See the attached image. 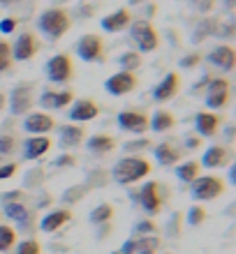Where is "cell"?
<instances>
[{
    "label": "cell",
    "instance_id": "33",
    "mask_svg": "<svg viewBox=\"0 0 236 254\" xmlns=\"http://www.w3.org/2000/svg\"><path fill=\"white\" fill-rule=\"evenodd\" d=\"M206 217H209V213H206V208L202 206V203H195V206H190L188 210V224L190 227H202L204 222H206Z\"/></svg>",
    "mask_w": 236,
    "mask_h": 254
},
{
    "label": "cell",
    "instance_id": "35",
    "mask_svg": "<svg viewBox=\"0 0 236 254\" xmlns=\"http://www.w3.org/2000/svg\"><path fill=\"white\" fill-rule=\"evenodd\" d=\"M14 254H42V245L33 238H26V241L16 243V252Z\"/></svg>",
    "mask_w": 236,
    "mask_h": 254
},
{
    "label": "cell",
    "instance_id": "46",
    "mask_svg": "<svg viewBox=\"0 0 236 254\" xmlns=\"http://www.w3.org/2000/svg\"><path fill=\"white\" fill-rule=\"evenodd\" d=\"M223 2V7L227 9V12H234V5H236V0H220Z\"/></svg>",
    "mask_w": 236,
    "mask_h": 254
},
{
    "label": "cell",
    "instance_id": "22",
    "mask_svg": "<svg viewBox=\"0 0 236 254\" xmlns=\"http://www.w3.org/2000/svg\"><path fill=\"white\" fill-rule=\"evenodd\" d=\"M153 155H156V160L160 167H176V164H181V160H183V150L178 146H174L171 141L157 143V146L153 148Z\"/></svg>",
    "mask_w": 236,
    "mask_h": 254
},
{
    "label": "cell",
    "instance_id": "37",
    "mask_svg": "<svg viewBox=\"0 0 236 254\" xmlns=\"http://www.w3.org/2000/svg\"><path fill=\"white\" fill-rule=\"evenodd\" d=\"M77 164V157L72 153H61L58 157L54 160V167L56 169H63V167H75Z\"/></svg>",
    "mask_w": 236,
    "mask_h": 254
},
{
    "label": "cell",
    "instance_id": "13",
    "mask_svg": "<svg viewBox=\"0 0 236 254\" xmlns=\"http://www.w3.org/2000/svg\"><path fill=\"white\" fill-rule=\"evenodd\" d=\"M139 206H142V210L146 215H157L162 210V194H160V183L156 181H149L146 185H144L142 190H139Z\"/></svg>",
    "mask_w": 236,
    "mask_h": 254
},
{
    "label": "cell",
    "instance_id": "9",
    "mask_svg": "<svg viewBox=\"0 0 236 254\" xmlns=\"http://www.w3.org/2000/svg\"><path fill=\"white\" fill-rule=\"evenodd\" d=\"M137 86H139L137 74L135 72H123V69H118V72L111 74V76L104 81V90H107L111 97H125V95L135 93Z\"/></svg>",
    "mask_w": 236,
    "mask_h": 254
},
{
    "label": "cell",
    "instance_id": "25",
    "mask_svg": "<svg viewBox=\"0 0 236 254\" xmlns=\"http://www.w3.org/2000/svg\"><path fill=\"white\" fill-rule=\"evenodd\" d=\"M174 127H176V118L167 109H160L153 116H149V129H153V132L164 134V132H171Z\"/></svg>",
    "mask_w": 236,
    "mask_h": 254
},
{
    "label": "cell",
    "instance_id": "21",
    "mask_svg": "<svg viewBox=\"0 0 236 254\" xmlns=\"http://www.w3.org/2000/svg\"><path fill=\"white\" fill-rule=\"evenodd\" d=\"M223 125V116L213 114V111H199L195 116V129H197V136H213V134L220 129Z\"/></svg>",
    "mask_w": 236,
    "mask_h": 254
},
{
    "label": "cell",
    "instance_id": "42",
    "mask_svg": "<svg viewBox=\"0 0 236 254\" xmlns=\"http://www.w3.org/2000/svg\"><path fill=\"white\" fill-rule=\"evenodd\" d=\"M135 231H137V234H144V236H153V231H156V222H153V220L137 222Z\"/></svg>",
    "mask_w": 236,
    "mask_h": 254
},
{
    "label": "cell",
    "instance_id": "50",
    "mask_svg": "<svg viewBox=\"0 0 236 254\" xmlns=\"http://www.w3.org/2000/svg\"><path fill=\"white\" fill-rule=\"evenodd\" d=\"M54 2H58V5H61V2H68V0H54Z\"/></svg>",
    "mask_w": 236,
    "mask_h": 254
},
{
    "label": "cell",
    "instance_id": "32",
    "mask_svg": "<svg viewBox=\"0 0 236 254\" xmlns=\"http://www.w3.org/2000/svg\"><path fill=\"white\" fill-rule=\"evenodd\" d=\"M160 248V238L157 236H144L137 241V250L135 254H156Z\"/></svg>",
    "mask_w": 236,
    "mask_h": 254
},
{
    "label": "cell",
    "instance_id": "41",
    "mask_svg": "<svg viewBox=\"0 0 236 254\" xmlns=\"http://www.w3.org/2000/svg\"><path fill=\"white\" fill-rule=\"evenodd\" d=\"M16 171H19V164H14V162L0 164V181H7V178H12V176H16Z\"/></svg>",
    "mask_w": 236,
    "mask_h": 254
},
{
    "label": "cell",
    "instance_id": "39",
    "mask_svg": "<svg viewBox=\"0 0 236 254\" xmlns=\"http://www.w3.org/2000/svg\"><path fill=\"white\" fill-rule=\"evenodd\" d=\"M16 26H19V21L14 19V16H5V19H0V33L2 35H9L16 30Z\"/></svg>",
    "mask_w": 236,
    "mask_h": 254
},
{
    "label": "cell",
    "instance_id": "14",
    "mask_svg": "<svg viewBox=\"0 0 236 254\" xmlns=\"http://www.w3.org/2000/svg\"><path fill=\"white\" fill-rule=\"evenodd\" d=\"M97 116H100V104L95 100H88V97L75 100L70 104V111H68L70 123H90Z\"/></svg>",
    "mask_w": 236,
    "mask_h": 254
},
{
    "label": "cell",
    "instance_id": "26",
    "mask_svg": "<svg viewBox=\"0 0 236 254\" xmlns=\"http://www.w3.org/2000/svg\"><path fill=\"white\" fill-rule=\"evenodd\" d=\"M116 146H118V143H116V139H114V136H109V134H93V136L86 141V148L90 150V153H95V155L111 153Z\"/></svg>",
    "mask_w": 236,
    "mask_h": 254
},
{
    "label": "cell",
    "instance_id": "29",
    "mask_svg": "<svg viewBox=\"0 0 236 254\" xmlns=\"http://www.w3.org/2000/svg\"><path fill=\"white\" fill-rule=\"evenodd\" d=\"M2 213H5L12 222H19V224H23V222L28 220V213H30V210H28V208L23 206L21 201H9V203H2Z\"/></svg>",
    "mask_w": 236,
    "mask_h": 254
},
{
    "label": "cell",
    "instance_id": "49",
    "mask_svg": "<svg viewBox=\"0 0 236 254\" xmlns=\"http://www.w3.org/2000/svg\"><path fill=\"white\" fill-rule=\"evenodd\" d=\"M14 2H21V0H0V5H14Z\"/></svg>",
    "mask_w": 236,
    "mask_h": 254
},
{
    "label": "cell",
    "instance_id": "11",
    "mask_svg": "<svg viewBox=\"0 0 236 254\" xmlns=\"http://www.w3.org/2000/svg\"><path fill=\"white\" fill-rule=\"evenodd\" d=\"M9 47H12V58L14 61H19V63H26V61H30V58H35V56L40 54V40H37L35 33H30V30L19 33L16 42L9 44Z\"/></svg>",
    "mask_w": 236,
    "mask_h": 254
},
{
    "label": "cell",
    "instance_id": "7",
    "mask_svg": "<svg viewBox=\"0 0 236 254\" xmlns=\"http://www.w3.org/2000/svg\"><path fill=\"white\" fill-rule=\"evenodd\" d=\"M190 185H192L190 192H192L195 201H202V203L204 201H213L225 194V181L218 178V176H199V178L192 181Z\"/></svg>",
    "mask_w": 236,
    "mask_h": 254
},
{
    "label": "cell",
    "instance_id": "18",
    "mask_svg": "<svg viewBox=\"0 0 236 254\" xmlns=\"http://www.w3.org/2000/svg\"><path fill=\"white\" fill-rule=\"evenodd\" d=\"M130 23H132V12H130L128 7H121V9H116V12L107 14V16H102L100 26L104 33H123V30H128Z\"/></svg>",
    "mask_w": 236,
    "mask_h": 254
},
{
    "label": "cell",
    "instance_id": "15",
    "mask_svg": "<svg viewBox=\"0 0 236 254\" xmlns=\"http://www.w3.org/2000/svg\"><path fill=\"white\" fill-rule=\"evenodd\" d=\"M40 102V107L44 111H61V109L70 107L72 102H75V93L72 90H44V93L37 97Z\"/></svg>",
    "mask_w": 236,
    "mask_h": 254
},
{
    "label": "cell",
    "instance_id": "2",
    "mask_svg": "<svg viewBox=\"0 0 236 254\" xmlns=\"http://www.w3.org/2000/svg\"><path fill=\"white\" fill-rule=\"evenodd\" d=\"M70 28H72V16L63 7H49L37 16V30L51 42L63 40Z\"/></svg>",
    "mask_w": 236,
    "mask_h": 254
},
{
    "label": "cell",
    "instance_id": "48",
    "mask_svg": "<svg viewBox=\"0 0 236 254\" xmlns=\"http://www.w3.org/2000/svg\"><path fill=\"white\" fill-rule=\"evenodd\" d=\"M227 139H234V125H227Z\"/></svg>",
    "mask_w": 236,
    "mask_h": 254
},
{
    "label": "cell",
    "instance_id": "30",
    "mask_svg": "<svg viewBox=\"0 0 236 254\" xmlns=\"http://www.w3.org/2000/svg\"><path fill=\"white\" fill-rule=\"evenodd\" d=\"M116 63H118V67H121L123 72H137V69L144 65L139 51H125V54L118 56V61Z\"/></svg>",
    "mask_w": 236,
    "mask_h": 254
},
{
    "label": "cell",
    "instance_id": "4",
    "mask_svg": "<svg viewBox=\"0 0 236 254\" xmlns=\"http://www.w3.org/2000/svg\"><path fill=\"white\" fill-rule=\"evenodd\" d=\"M44 74L51 83H70L75 79V61L70 54H56L44 63Z\"/></svg>",
    "mask_w": 236,
    "mask_h": 254
},
{
    "label": "cell",
    "instance_id": "3",
    "mask_svg": "<svg viewBox=\"0 0 236 254\" xmlns=\"http://www.w3.org/2000/svg\"><path fill=\"white\" fill-rule=\"evenodd\" d=\"M130 37H132L139 54H153L160 47V35H157V30L153 28L151 21H132L130 23Z\"/></svg>",
    "mask_w": 236,
    "mask_h": 254
},
{
    "label": "cell",
    "instance_id": "1",
    "mask_svg": "<svg viewBox=\"0 0 236 254\" xmlns=\"http://www.w3.org/2000/svg\"><path fill=\"white\" fill-rule=\"evenodd\" d=\"M153 171V164H151L146 157H139V155H125L114 164L111 169V178H114L118 185H135V183L144 181L146 176H151Z\"/></svg>",
    "mask_w": 236,
    "mask_h": 254
},
{
    "label": "cell",
    "instance_id": "38",
    "mask_svg": "<svg viewBox=\"0 0 236 254\" xmlns=\"http://www.w3.org/2000/svg\"><path fill=\"white\" fill-rule=\"evenodd\" d=\"M190 5L195 7L199 14H209L216 7V0H190Z\"/></svg>",
    "mask_w": 236,
    "mask_h": 254
},
{
    "label": "cell",
    "instance_id": "34",
    "mask_svg": "<svg viewBox=\"0 0 236 254\" xmlns=\"http://www.w3.org/2000/svg\"><path fill=\"white\" fill-rule=\"evenodd\" d=\"M12 65H14L12 47H9V42L0 40V74H7L12 69Z\"/></svg>",
    "mask_w": 236,
    "mask_h": 254
},
{
    "label": "cell",
    "instance_id": "44",
    "mask_svg": "<svg viewBox=\"0 0 236 254\" xmlns=\"http://www.w3.org/2000/svg\"><path fill=\"white\" fill-rule=\"evenodd\" d=\"M135 250H137V241H135V238H128V241L121 245V254H135Z\"/></svg>",
    "mask_w": 236,
    "mask_h": 254
},
{
    "label": "cell",
    "instance_id": "17",
    "mask_svg": "<svg viewBox=\"0 0 236 254\" xmlns=\"http://www.w3.org/2000/svg\"><path fill=\"white\" fill-rule=\"evenodd\" d=\"M178 90H181V76H178V72H167L164 79L153 88V100L160 102V104L162 102H171L178 95Z\"/></svg>",
    "mask_w": 236,
    "mask_h": 254
},
{
    "label": "cell",
    "instance_id": "52",
    "mask_svg": "<svg viewBox=\"0 0 236 254\" xmlns=\"http://www.w3.org/2000/svg\"><path fill=\"white\" fill-rule=\"evenodd\" d=\"M0 164H2V160H0Z\"/></svg>",
    "mask_w": 236,
    "mask_h": 254
},
{
    "label": "cell",
    "instance_id": "45",
    "mask_svg": "<svg viewBox=\"0 0 236 254\" xmlns=\"http://www.w3.org/2000/svg\"><path fill=\"white\" fill-rule=\"evenodd\" d=\"M2 203H9V201H23V192H7L0 196Z\"/></svg>",
    "mask_w": 236,
    "mask_h": 254
},
{
    "label": "cell",
    "instance_id": "47",
    "mask_svg": "<svg viewBox=\"0 0 236 254\" xmlns=\"http://www.w3.org/2000/svg\"><path fill=\"white\" fill-rule=\"evenodd\" d=\"M7 107V95L5 93H0V111Z\"/></svg>",
    "mask_w": 236,
    "mask_h": 254
},
{
    "label": "cell",
    "instance_id": "51",
    "mask_svg": "<svg viewBox=\"0 0 236 254\" xmlns=\"http://www.w3.org/2000/svg\"><path fill=\"white\" fill-rule=\"evenodd\" d=\"M162 254H171V252H162Z\"/></svg>",
    "mask_w": 236,
    "mask_h": 254
},
{
    "label": "cell",
    "instance_id": "19",
    "mask_svg": "<svg viewBox=\"0 0 236 254\" xmlns=\"http://www.w3.org/2000/svg\"><path fill=\"white\" fill-rule=\"evenodd\" d=\"M232 162V150L225 146H209L202 155V164L204 169H223Z\"/></svg>",
    "mask_w": 236,
    "mask_h": 254
},
{
    "label": "cell",
    "instance_id": "16",
    "mask_svg": "<svg viewBox=\"0 0 236 254\" xmlns=\"http://www.w3.org/2000/svg\"><path fill=\"white\" fill-rule=\"evenodd\" d=\"M206 61L211 63L213 67H218L220 72H234V65H236V54H234V47L232 44H218L209 51V58Z\"/></svg>",
    "mask_w": 236,
    "mask_h": 254
},
{
    "label": "cell",
    "instance_id": "12",
    "mask_svg": "<svg viewBox=\"0 0 236 254\" xmlns=\"http://www.w3.org/2000/svg\"><path fill=\"white\" fill-rule=\"evenodd\" d=\"M23 129L33 136H42L56 129V118L49 116V111H30L23 118Z\"/></svg>",
    "mask_w": 236,
    "mask_h": 254
},
{
    "label": "cell",
    "instance_id": "5",
    "mask_svg": "<svg viewBox=\"0 0 236 254\" xmlns=\"http://www.w3.org/2000/svg\"><path fill=\"white\" fill-rule=\"evenodd\" d=\"M7 107L12 116H26L35 107V83H16L7 97Z\"/></svg>",
    "mask_w": 236,
    "mask_h": 254
},
{
    "label": "cell",
    "instance_id": "20",
    "mask_svg": "<svg viewBox=\"0 0 236 254\" xmlns=\"http://www.w3.org/2000/svg\"><path fill=\"white\" fill-rule=\"evenodd\" d=\"M61 136H58V146L63 150H75L83 143V136H86V129L81 125H75V123H68V125H63L61 129Z\"/></svg>",
    "mask_w": 236,
    "mask_h": 254
},
{
    "label": "cell",
    "instance_id": "31",
    "mask_svg": "<svg viewBox=\"0 0 236 254\" xmlns=\"http://www.w3.org/2000/svg\"><path fill=\"white\" fill-rule=\"evenodd\" d=\"M16 243H19V236H16L14 227H9V224H0V254L9 252Z\"/></svg>",
    "mask_w": 236,
    "mask_h": 254
},
{
    "label": "cell",
    "instance_id": "40",
    "mask_svg": "<svg viewBox=\"0 0 236 254\" xmlns=\"http://www.w3.org/2000/svg\"><path fill=\"white\" fill-rule=\"evenodd\" d=\"M199 63H202V56L199 54H188V56H183L178 65H181L183 69H192V67H197Z\"/></svg>",
    "mask_w": 236,
    "mask_h": 254
},
{
    "label": "cell",
    "instance_id": "10",
    "mask_svg": "<svg viewBox=\"0 0 236 254\" xmlns=\"http://www.w3.org/2000/svg\"><path fill=\"white\" fill-rule=\"evenodd\" d=\"M116 123H118V127H121L123 132L135 134V136H144V134L149 132V114L139 111V109H125V111H121Z\"/></svg>",
    "mask_w": 236,
    "mask_h": 254
},
{
    "label": "cell",
    "instance_id": "36",
    "mask_svg": "<svg viewBox=\"0 0 236 254\" xmlns=\"http://www.w3.org/2000/svg\"><path fill=\"white\" fill-rule=\"evenodd\" d=\"M14 148H16V139H14L12 134H0V157L12 155Z\"/></svg>",
    "mask_w": 236,
    "mask_h": 254
},
{
    "label": "cell",
    "instance_id": "24",
    "mask_svg": "<svg viewBox=\"0 0 236 254\" xmlns=\"http://www.w3.org/2000/svg\"><path fill=\"white\" fill-rule=\"evenodd\" d=\"M51 150V139L49 136H30L23 141V160H42Z\"/></svg>",
    "mask_w": 236,
    "mask_h": 254
},
{
    "label": "cell",
    "instance_id": "43",
    "mask_svg": "<svg viewBox=\"0 0 236 254\" xmlns=\"http://www.w3.org/2000/svg\"><path fill=\"white\" fill-rule=\"evenodd\" d=\"M185 148H188V150H197V148H202V136H188V139H185Z\"/></svg>",
    "mask_w": 236,
    "mask_h": 254
},
{
    "label": "cell",
    "instance_id": "6",
    "mask_svg": "<svg viewBox=\"0 0 236 254\" xmlns=\"http://www.w3.org/2000/svg\"><path fill=\"white\" fill-rule=\"evenodd\" d=\"M77 56L83 63H104L107 51H104V40L97 33L81 35L77 42Z\"/></svg>",
    "mask_w": 236,
    "mask_h": 254
},
{
    "label": "cell",
    "instance_id": "23",
    "mask_svg": "<svg viewBox=\"0 0 236 254\" xmlns=\"http://www.w3.org/2000/svg\"><path fill=\"white\" fill-rule=\"evenodd\" d=\"M70 220H72V210L70 208H56V210H51V213H47L42 217L40 229L44 234H54V231L65 227Z\"/></svg>",
    "mask_w": 236,
    "mask_h": 254
},
{
    "label": "cell",
    "instance_id": "28",
    "mask_svg": "<svg viewBox=\"0 0 236 254\" xmlns=\"http://www.w3.org/2000/svg\"><path fill=\"white\" fill-rule=\"evenodd\" d=\"M114 206L111 203H100V206H95L93 210H90V215H88V220H90V224H95V227H102V224H109V222L114 220Z\"/></svg>",
    "mask_w": 236,
    "mask_h": 254
},
{
    "label": "cell",
    "instance_id": "8",
    "mask_svg": "<svg viewBox=\"0 0 236 254\" xmlns=\"http://www.w3.org/2000/svg\"><path fill=\"white\" fill-rule=\"evenodd\" d=\"M230 97H232V83L230 79H209L206 83V107L213 109V111H220L230 104Z\"/></svg>",
    "mask_w": 236,
    "mask_h": 254
},
{
    "label": "cell",
    "instance_id": "27",
    "mask_svg": "<svg viewBox=\"0 0 236 254\" xmlns=\"http://www.w3.org/2000/svg\"><path fill=\"white\" fill-rule=\"evenodd\" d=\"M202 176V164L197 160H188L183 164H176V178L181 183H192Z\"/></svg>",
    "mask_w": 236,
    "mask_h": 254
}]
</instances>
